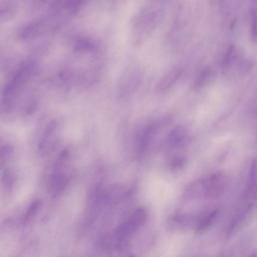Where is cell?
<instances>
[{"label": "cell", "mask_w": 257, "mask_h": 257, "mask_svg": "<svg viewBox=\"0 0 257 257\" xmlns=\"http://www.w3.org/2000/svg\"><path fill=\"white\" fill-rule=\"evenodd\" d=\"M100 70L98 46L89 39L79 38L76 40L60 77L70 86L87 87L97 80Z\"/></svg>", "instance_id": "1"}, {"label": "cell", "mask_w": 257, "mask_h": 257, "mask_svg": "<svg viewBox=\"0 0 257 257\" xmlns=\"http://www.w3.org/2000/svg\"><path fill=\"white\" fill-rule=\"evenodd\" d=\"M39 69L36 61L28 60L22 63L12 73L5 85L2 107L5 112L13 110L21 103L27 110L36 103Z\"/></svg>", "instance_id": "2"}, {"label": "cell", "mask_w": 257, "mask_h": 257, "mask_svg": "<svg viewBox=\"0 0 257 257\" xmlns=\"http://www.w3.org/2000/svg\"><path fill=\"white\" fill-rule=\"evenodd\" d=\"M81 5L82 2L77 1L52 2L42 14L20 29L19 38L28 41L55 32L76 14Z\"/></svg>", "instance_id": "3"}, {"label": "cell", "mask_w": 257, "mask_h": 257, "mask_svg": "<svg viewBox=\"0 0 257 257\" xmlns=\"http://www.w3.org/2000/svg\"><path fill=\"white\" fill-rule=\"evenodd\" d=\"M68 159V151L64 150L55 163L49 185L50 193L53 197L64 191L70 179V174L67 169Z\"/></svg>", "instance_id": "4"}, {"label": "cell", "mask_w": 257, "mask_h": 257, "mask_svg": "<svg viewBox=\"0 0 257 257\" xmlns=\"http://www.w3.org/2000/svg\"><path fill=\"white\" fill-rule=\"evenodd\" d=\"M228 179L226 175L221 172L213 174L204 180V196L209 198H216L224 192Z\"/></svg>", "instance_id": "5"}, {"label": "cell", "mask_w": 257, "mask_h": 257, "mask_svg": "<svg viewBox=\"0 0 257 257\" xmlns=\"http://www.w3.org/2000/svg\"><path fill=\"white\" fill-rule=\"evenodd\" d=\"M147 217V213L145 209H137L121 228L120 234L124 237L134 233L145 223Z\"/></svg>", "instance_id": "6"}, {"label": "cell", "mask_w": 257, "mask_h": 257, "mask_svg": "<svg viewBox=\"0 0 257 257\" xmlns=\"http://www.w3.org/2000/svg\"><path fill=\"white\" fill-rule=\"evenodd\" d=\"M57 125L51 122L47 127L39 144V149L43 154H47L54 147L57 140Z\"/></svg>", "instance_id": "7"}, {"label": "cell", "mask_w": 257, "mask_h": 257, "mask_svg": "<svg viewBox=\"0 0 257 257\" xmlns=\"http://www.w3.org/2000/svg\"><path fill=\"white\" fill-rule=\"evenodd\" d=\"M219 210L215 209L204 216L197 225L196 231L197 233H202L209 228L216 220Z\"/></svg>", "instance_id": "8"}, {"label": "cell", "mask_w": 257, "mask_h": 257, "mask_svg": "<svg viewBox=\"0 0 257 257\" xmlns=\"http://www.w3.org/2000/svg\"><path fill=\"white\" fill-rule=\"evenodd\" d=\"M187 130L183 126H177L170 132L168 139L169 143L172 145H181L187 138Z\"/></svg>", "instance_id": "9"}, {"label": "cell", "mask_w": 257, "mask_h": 257, "mask_svg": "<svg viewBox=\"0 0 257 257\" xmlns=\"http://www.w3.org/2000/svg\"><path fill=\"white\" fill-rule=\"evenodd\" d=\"M2 180L4 189L8 192L11 191L15 181V175L13 171L9 169L5 170Z\"/></svg>", "instance_id": "10"}, {"label": "cell", "mask_w": 257, "mask_h": 257, "mask_svg": "<svg viewBox=\"0 0 257 257\" xmlns=\"http://www.w3.org/2000/svg\"><path fill=\"white\" fill-rule=\"evenodd\" d=\"M41 206V202L39 200H35L33 202L28 208L23 217V222L26 223L30 221L38 212Z\"/></svg>", "instance_id": "11"}, {"label": "cell", "mask_w": 257, "mask_h": 257, "mask_svg": "<svg viewBox=\"0 0 257 257\" xmlns=\"http://www.w3.org/2000/svg\"><path fill=\"white\" fill-rule=\"evenodd\" d=\"M13 152V148L10 145H7L2 147L0 156L1 163L7 161L11 156Z\"/></svg>", "instance_id": "12"}, {"label": "cell", "mask_w": 257, "mask_h": 257, "mask_svg": "<svg viewBox=\"0 0 257 257\" xmlns=\"http://www.w3.org/2000/svg\"><path fill=\"white\" fill-rule=\"evenodd\" d=\"M251 34L252 39L257 40V10H254L251 16Z\"/></svg>", "instance_id": "13"}, {"label": "cell", "mask_w": 257, "mask_h": 257, "mask_svg": "<svg viewBox=\"0 0 257 257\" xmlns=\"http://www.w3.org/2000/svg\"><path fill=\"white\" fill-rule=\"evenodd\" d=\"M184 161L182 158H175L172 161V166L175 168L181 167L184 163Z\"/></svg>", "instance_id": "14"}, {"label": "cell", "mask_w": 257, "mask_h": 257, "mask_svg": "<svg viewBox=\"0 0 257 257\" xmlns=\"http://www.w3.org/2000/svg\"><path fill=\"white\" fill-rule=\"evenodd\" d=\"M249 257H257V253H253L250 255Z\"/></svg>", "instance_id": "15"}, {"label": "cell", "mask_w": 257, "mask_h": 257, "mask_svg": "<svg viewBox=\"0 0 257 257\" xmlns=\"http://www.w3.org/2000/svg\"><path fill=\"white\" fill-rule=\"evenodd\" d=\"M130 257H135V256H131Z\"/></svg>", "instance_id": "16"}]
</instances>
